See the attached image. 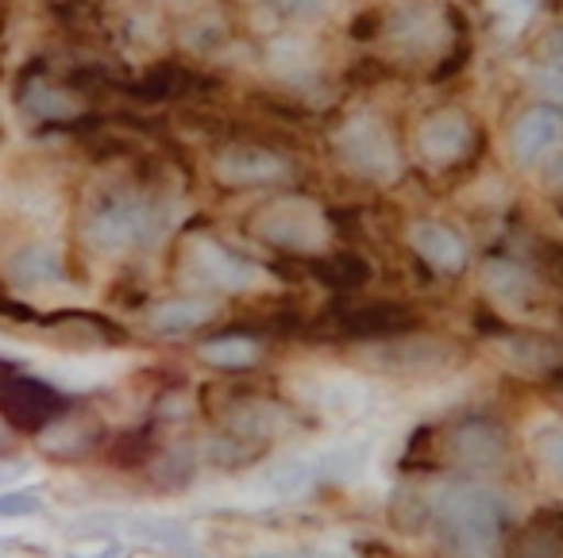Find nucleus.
<instances>
[{
  "label": "nucleus",
  "instance_id": "nucleus-13",
  "mask_svg": "<svg viewBox=\"0 0 563 558\" xmlns=\"http://www.w3.org/2000/svg\"><path fill=\"white\" fill-rule=\"evenodd\" d=\"M220 181L228 186H271L286 174V163L271 150H258V147H235L228 155H220L217 163Z\"/></svg>",
  "mask_w": 563,
  "mask_h": 558
},
{
  "label": "nucleus",
  "instance_id": "nucleus-24",
  "mask_svg": "<svg viewBox=\"0 0 563 558\" xmlns=\"http://www.w3.org/2000/svg\"><path fill=\"white\" fill-rule=\"evenodd\" d=\"M12 447V432H9V420L0 416V450H9Z\"/></svg>",
  "mask_w": 563,
  "mask_h": 558
},
{
  "label": "nucleus",
  "instance_id": "nucleus-3",
  "mask_svg": "<svg viewBox=\"0 0 563 558\" xmlns=\"http://www.w3.org/2000/svg\"><path fill=\"white\" fill-rule=\"evenodd\" d=\"M336 150L347 170L363 174V178H371V181H390V178H398V170H401V158H398V147H394L390 132L371 116L352 120V124L336 135Z\"/></svg>",
  "mask_w": 563,
  "mask_h": 558
},
{
  "label": "nucleus",
  "instance_id": "nucleus-16",
  "mask_svg": "<svg viewBox=\"0 0 563 558\" xmlns=\"http://www.w3.org/2000/svg\"><path fill=\"white\" fill-rule=\"evenodd\" d=\"M201 358L217 370H251L263 358V350L255 339H243V335H217L201 347Z\"/></svg>",
  "mask_w": 563,
  "mask_h": 558
},
{
  "label": "nucleus",
  "instance_id": "nucleus-1",
  "mask_svg": "<svg viewBox=\"0 0 563 558\" xmlns=\"http://www.w3.org/2000/svg\"><path fill=\"white\" fill-rule=\"evenodd\" d=\"M509 509L494 489L475 481H452L432 501V524L437 539L452 555H486L506 535Z\"/></svg>",
  "mask_w": 563,
  "mask_h": 558
},
{
  "label": "nucleus",
  "instance_id": "nucleus-6",
  "mask_svg": "<svg viewBox=\"0 0 563 558\" xmlns=\"http://www.w3.org/2000/svg\"><path fill=\"white\" fill-rule=\"evenodd\" d=\"M258 235L274 247H286V250H313L324 243V220L313 204L306 201H282L271 204V209L258 212L255 220Z\"/></svg>",
  "mask_w": 563,
  "mask_h": 558
},
{
  "label": "nucleus",
  "instance_id": "nucleus-4",
  "mask_svg": "<svg viewBox=\"0 0 563 558\" xmlns=\"http://www.w3.org/2000/svg\"><path fill=\"white\" fill-rule=\"evenodd\" d=\"M186 270L201 289H220V293H243L258 281V270L247 258H240L209 235H194L186 243Z\"/></svg>",
  "mask_w": 563,
  "mask_h": 558
},
{
  "label": "nucleus",
  "instance_id": "nucleus-20",
  "mask_svg": "<svg viewBox=\"0 0 563 558\" xmlns=\"http://www.w3.org/2000/svg\"><path fill=\"white\" fill-rule=\"evenodd\" d=\"M27 109L40 112V116H47V120H66V116H74V109H78V104H74L66 93H58V89L35 81V86L27 89Z\"/></svg>",
  "mask_w": 563,
  "mask_h": 558
},
{
  "label": "nucleus",
  "instance_id": "nucleus-5",
  "mask_svg": "<svg viewBox=\"0 0 563 558\" xmlns=\"http://www.w3.org/2000/svg\"><path fill=\"white\" fill-rule=\"evenodd\" d=\"M63 393L43 378H0V416L24 432H43L63 412Z\"/></svg>",
  "mask_w": 563,
  "mask_h": 558
},
{
  "label": "nucleus",
  "instance_id": "nucleus-7",
  "mask_svg": "<svg viewBox=\"0 0 563 558\" xmlns=\"http://www.w3.org/2000/svg\"><path fill=\"white\" fill-rule=\"evenodd\" d=\"M509 455V439L494 420H483V416H471L463 424L452 427V439H448V458L463 470H494L501 466V458Z\"/></svg>",
  "mask_w": 563,
  "mask_h": 558
},
{
  "label": "nucleus",
  "instance_id": "nucleus-22",
  "mask_svg": "<svg viewBox=\"0 0 563 558\" xmlns=\"http://www.w3.org/2000/svg\"><path fill=\"white\" fill-rule=\"evenodd\" d=\"M43 501L35 493H0V516H35Z\"/></svg>",
  "mask_w": 563,
  "mask_h": 558
},
{
  "label": "nucleus",
  "instance_id": "nucleus-15",
  "mask_svg": "<svg viewBox=\"0 0 563 558\" xmlns=\"http://www.w3.org/2000/svg\"><path fill=\"white\" fill-rule=\"evenodd\" d=\"M9 274H12V281L24 286V289L27 286H51V281L63 278V258H58L51 247H27L12 258Z\"/></svg>",
  "mask_w": 563,
  "mask_h": 558
},
{
  "label": "nucleus",
  "instance_id": "nucleus-8",
  "mask_svg": "<svg viewBox=\"0 0 563 558\" xmlns=\"http://www.w3.org/2000/svg\"><path fill=\"white\" fill-rule=\"evenodd\" d=\"M471 132L467 116L460 112H437L432 120H424L421 135H417V147H421V158L429 166H455L463 155L471 150Z\"/></svg>",
  "mask_w": 563,
  "mask_h": 558
},
{
  "label": "nucleus",
  "instance_id": "nucleus-11",
  "mask_svg": "<svg viewBox=\"0 0 563 558\" xmlns=\"http://www.w3.org/2000/svg\"><path fill=\"white\" fill-rule=\"evenodd\" d=\"M409 243H413L417 255H421L424 263L440 274H460L463 266H467V243H463L448 224H437V220H421V224H413Z\"/></svg>",
  "mask_w": 563,
  "mask_h": 558
},
{
  "label": "nucleus",
  "instance_id": "nucleus-17",
  "mask_svg": "<svg viewBox=\"0 0 563 558\" xmlns=\"http://www.w3.org/2000/svg\"><path fill=\"white\" fill-rule=\"evenodd\" d=\"M309 270H313L317 281H324L329 289H336V293H352V289H360L363 281H367V263L355 255H336V258H313L309 263Z\"/></svg>",
  "mask_w": 563,
  "mask_h": 558
},
{
  "label": "nucleus",
  "instance_id": "nucleus-14",
  "mask_svg": "<svg viewBox=\"0 0 563 558\" xmlns=\"http://www.w3.org/2000/svg\"><path fill=\"white\" fill-rule=\"evenodd\" d=\"M217 316V304L201 301V297H174V301H163L147 312V324L151 332H163V335H186L197 332L201 324Z\"/></svg>",
  "mask_w": 563,
  "mask_h": 558
},
{
  "label": "nucleus",
  "instance_id": "nucleus-23",
  "mask_svg": "<svg viewBox=\"0 0 563 558\" xmlns=\"http://www.w3.org/2000/svg\"><path fill=\"white\" fill-rule=\"evenodd\" d=\"M540 55H544L548 66H555V70L563 74V27H555V32L544 35V43H540Z\"/></svg>",
  "mask_w": 563,
  "mask_h": 558
},
{
  "label": "nucleus",
  "instance_id": "nucleus-9",
  "mask_svg": "<svg viewBox=\"0 0 563 558\" xmlns=\"http://www.w3.org/2000/svg\"><path fill=\"white\" fill-rule=\"evenodd\" d=\"M417 327V316L401 304H360V309L340 312V332L355 335V339H398Z\"/></svg>",
  "mask_w": 563,
  "mask_h": 558
},
{
  "label": "nucleus",
  "instance_id": "nucleus-2",
  "mask_svg": "<svg viewBox=\"0 0 563 558\" xmlns=\"http://www.w3.org/2000/svg\"><path fill=\"white\" fill-rule=\"evenodd\" d=\"M166 232V209L155 197H109L93 209L86 235L97 250L128 255L143 250Z\"/></svg>",
  "mask_w": 563,
  "mask_h": 558
},
{
  "label": "nucleus",
  "instance_id": "nucleus-18",
  "mask_svg": "<svg viewBox=\"0 0 563 558\" xmlns=\"http://www.w3.org/2000/svg\"><path fill=\"white\" fill-rule=\"evenodd\" d=\"M514 550L521 555H563V512H540L521 535Z\"/></svg>",
  "mask_w": 563,
  "mask_h": 558
},
{
  "label": "nucleus",
  "instance_id": "nucleus-19",
  "mask_svg": "<svg viewBox=\"0 0 563 558\" xmlns=\"http://www.w3.org/2000/svg\"><path fill=\"white\" fill-rule=\"evenodd\" d=\"M509 362H517L529 373H544L563 362V347H555V343H548V339H532L529 335V339L509 343Z\"/></svg>",
  "mask_w": 563,
  "mask_h": 558
},
{
  "label": "nucleus",
  "instance_id": "nucleus-21",
  "mask_svg": "<svg viewBox=\"0 0 563 558\" xmlns=\"http://www.w3.org/2000/svg\"><path fill=\"white\" fill-rule=\"evenodd\" d=\"M532 450H537V458L555 473V478H563V424L540 427L537 439H532Z\"/></svg>",
  "mask_w": 563,
  "mask_h": 558
},
{
  "label": "nucleus",
  "instance_id": "nucleus-10",
  "mask_svg": "<svg viewBox=\"0 0 563 558\" xmlns=\"http://www.w3.org/2000/svg\"><path fill=\"white\" fill-rule=\"evenodd\" d=\"M563 140V116L555 109H529L509 132V147L521 166H537L548 150H555Z\"/></svg>",
  "mask_w": 563,
  "mask_h": 558
},
{
  "label": "nucleus",
  "instance_id": "nucleus-12",
  "mask_svg": "<svg viewBox=\"0 0 563 558\" xmlns=\"http://www.w3.org/2000/svg\"><path fill=\"white\" fill-rule=\"evenodd\" d=\"M452 362L448 358V347L444 343H424V339H386V347L378 350L375 366L386 373H437Z\"/></svg>",
  "mask_w": 563,
  "mask_h": 558
}]
</instances>
